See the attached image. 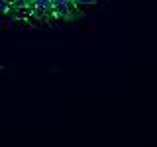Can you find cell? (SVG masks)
Masks as SVG:
<instances>
[{
  "label": "cell",
  "mask_w": 157,
  "mask_h": 147,
  "mask_svg": "<svg viewBox=\"0 0 157 147\" xmlns=\"http://www.w3.org/2000/svg\"><path fill=\"white\" fill-rule=\"evenodd\" d=\"M98 0H0V16L26 26H49L81 18Z\"/></svg>",
  "instance_id": "1"
}]
</instances>
